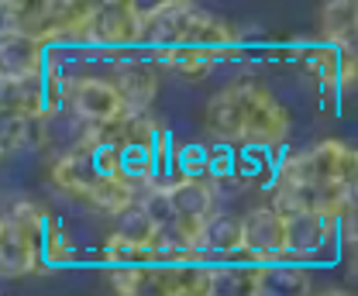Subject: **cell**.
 Segmentation results:
<instances>
[{
    "instance_id": "obj_1",
    "label": "cell",
    "mask_w": 358,
    "mask_h": 296,
    "mask_svg": "<svg viewBox=\"0 0 358 296\" xmlns=\"http://www.w3.org/2000/svg\"><path fill=\"white\" fill-rule=\"evenodd\" d=\"M279 183L286 186H303V190H317V186H358V152L324 138L310 148L286 155L279 166Z\"/></svg>"
},
{
    "instance_id": "obj_2",
    "label": "cell",
    "mask_w": 358,
    "mask_h": 296,
    "mask_svg": "<svg viewBox=\"0 0 358 296\" xmlns=\"http://www.w3.org/2000/svg\"><path fill=\"white\" fill-rule=\"evenodd\" d=\"M62 97H66V111L87 125H114L128 114L117 86L110 80H100V76H83V80H66L62 83Z\"/></svg>"
},
{
    "instance_id": "obj_3",
    "label": "cell",
    "mask_w": 358,
    "mask_h": 296,
    "mask_svg": "<svg viewBox=\"0 0 358 296\" xmlns=\"http://www.w3.org/2000/svg\"><path fill=\"white\" fill-rule=\"evenodd\" d=\"M138 38H145V10L131 0L96 3L83 31V42L100 48H121V45H134Z\"/></svg>"
},
{
    "instance_id": "obj_4",
    "label": "cell",
    "mask_w": 358,
    "mask_h": 296,
    "mask_svg": "<svg viewBox=\"0 0 358 296\" xmlns=\"http://www.w3.org/2000/svg\"><path fill=\"white\" fill-rule=\"evenodd\" d=\"M245 100V141L255 145H279L289 134V114L282 104L259 83H238Z\"/></svg>"
},
{
    "instance_id": "obj_5",
    "label": "cell",
    "mask_w": 358,
    "mask_h": 296,
    "mask_svg": "<svg viewBox=\"0 0 358 296\" xmlns=\"http://www.w3.org/2000/svg\"><path fill=\"white\" fill-rule=\"evenodd\" d=\"M241 252L255 262H279L282 255H289V231H286V217L272 211V207H255L245 213V248Z\"/></svg>"
},
{
    "instance_id": "obj_6",
    "label": "cell",
    "mask_w": 358,
    "mask_h": 296,
    "mask_svg": "<svg viewBox=\"0 0 358 296\" xmlns=\"http://www.w3.org/2000/svg\"><path fill=\"white\" fill-rule=\"evenodd\" d=\"M162 190H166V200L173 207V217L186 231H193L200 238L203 224L214 217V186L196 179V176H182V179L162 186Z\"/></svg>"
},
{
    "instance_id": "obj_7",
    "label": "cell",
    "mask_w": 358,
    "mask_h": 296,
    "mask_svg": "<svg viewBox=\"0 0 358 296\" xmlns=\"http://www.w3.org/2000/svg\"><path fill=\"white\" fill-rule=\"evenodd\" d=\"M52 186H59L62 193H69V197H80V200H93L107 183H114V179H107L103 172L93 166V159H90L87 148H80V152H66L55 166H52Z\"/></svg>"
},
{
    "instance_id": "obj_8",
    "label": "cell",
    "mask_w": 358,
    "mask_h": 296,
    "mask_svg": "<svg viewBox=\"0 0 358 296\" xmlns=\"http://www.w3.org/2000/svg\"><path fill=\"white\" fill-rule=\"evenodd\" d=\"M189 17H193V3H155V7H148L145 10V42L162 48V52H176L186 45Z\"/></svg>"
},
{
    "instance_id": "obj_9",
    "label": "cell",
    "mask_w": 358,
    "mask_h": 296,
    "mask_svg": "<svg viewBox=\"0 0 358 296\" xmlns=\"http://www.w3.org/2000/svg\"><path fill=\"white\" fill-rule=\"evenodd\" d=\"M45 45L31 35H3L0 38V76L3 83H24L42 76Z\"/></svg>"
},
{
    "instance_id": "obj_10",
    "label": "cell",
    "mask_w": 358,
    "mask_h": 296,
    "mask_svg": "<svg viewBox=\"0 0 358 296\" xmlns=\"http://www.w3.org/2000/svg\"><path fill=\"white\" fill-rule=\"evenodd\" d=\"M117 296H179L169 265H124L110 272Z\"/></svg>"
},
{
    "instance_id": "obj_11",
    "label": "cell",
    "mask_w": 358,
    "mask_h": 296,
    "mask_svg": "<svg viewBox=\"0 0 358 296\" xmlns=\"http://www.w3.org/2000/svg\"><path fill=\"white\" fill-rule=\"evenodd\" d=\"M110 83L117 86V93H121L128 114H148V107H152L155 97H159V76H155V69L145 66V62H121Z\"/></svg>"
},
{
    "instance_id": "obj_12",
    "label": "cell",
    "mask_w": 358,
    "mask_h": 296,
    "mask_svg": "<svg viewBox=\"0 0 358 296\" xmlns=\"http://www.w3.org/2000/svg\"><path fill=\"white\" fill-rule=\"evenodd\" d=\"M203 125L214 138H245V100H241V90L238 83L224 86L221 93H214L207 100V114H203Z\"/></svg>"
},
{
    "instance_id": "obj_13",
    "label": "cell",
    "mask_w": 358,
    "mask_h": 296,
    "mask_svg": "<svg viewBox=\"0 0 358 296\" xmlns=\"http://www.w3.org/2000/svg\"><path fill=\"white\" fill-rule=\"evenodd\" d=\"M231 45H238V31H234V24H227L224 17L210 14V10L193 7L189 31H186V45H182V48H196V52L217 55V52L231 48Z\"/></svg>"
},
{
    "instance_id": "obj_14",
    "label": "cell",
    "mask_w": 358,
    "mask_h": 296,
    "mask_svg": "<svg viewBox=\"0 0 358 296\" xmlns=\"http://www.w3.org/2000/svg\"><path fill=\"white\" fill-rule=\"evenodd\" d=\"M0 269L7 279H17L38 269V241L7 220L0 227Z\"/></svg>"
},
{
    "instance_id": "obj_15",
    "label": "cell",
    "mask_w": 358,
    "mask_h": 296,
    "mask_svg": "<svg viewBox=\"0 0 358 296\" xmlns=\"http://www.w3.org/2000/svg\"><path fill=\"white\" fill-rule=\"evenodd\" d=\"M331 227L334 220L324 217V213H300L293 220H286V231H289V255L296 258H313L331 245Z\"/></svg>"
},
{
    "instance_id": "obj_16",
    "label": "cell",
    "mask_w": 358,
    "mask_h": 296,
    "mask_svg": "<svg viewBox=\"0 0 358 296\" xmlns=\"http://www.w3.org/2000/svg\"><path fill=\"white\" fill-rule=\"evenodd\" d=\"M203 296H262V269L255 265H217L207 276Z\"/></svg>"
},
{
    "instance_id": "obj_17",
    "label": "cell",
    "mask_w": 358,
    "mask_h": 296,
    "mask_svg": "<svg viewBox=\"0 0 358 296\" xmlns=\"http://www.w3.org/2000/svg\"><path fill=\"white\" fill-rule=\"evenodd\" d=\"M0 104L3 118H48L45 107V80H24V83H3L0 86Z\"/></svg>"
},
{
    "instance_id": "obj_18",
    "label": "cell",
    "mask_w": 358,
    "mask_h": 296,
    "mask_svg": "<svg viewBox=\"0 0 358 296\" xmlns=\"http://www.w3.org/2000/svg\"><path fill=\"white\" fill-rule=\"evenodd\" d=\"M245 248V217L234 213H214L200 231V252L231 255Z\"/></svg>"
},
{
    "instance_id": "obj_19",
    "label": "cell",
    "mask_w": 358,
    "mask_h": 296,
    "mask_svg": "<svg viewBox=\"0 0 358 296\" xmlns=\"http://www.w3.org/2000/svg\"><path fill=\"white\" fill-rule=\"evenodd\" d=\"M193 252H200V238L193 231H186L179 220L159 227V234L152 241V258H162L169 265H186V258Z\"/></svg>"
},
{
    "instance_id": "obj_20",
    "label": "cell",
    "mask_w": 358,
    "mask_h": 296,
    "mask_svg": "<svg viewBox=\"0 0 358 296\" xmlns=\"http://www.w3.org/2000/svg\"><path fill=\"white\" fill-rule=\"evenodd\" d=\"M358 31V0H331L320 7V35L334 45H345Z\"/></svg>"
},
{
    "instance_id": "obj_21",
    "label": "cell",
    "mask_w": 358,
    "mask_h": 296,
    "mask_svg": "<svg viewBox=\"0 0 358 296\" xmlns=\"http://www.w3.org/2000/svg\"><path fill=\"white\" fill-rule=\"evenodd\" d=\"M114 234L124 238V241L134 245V248L152 252V241H155V234H159V220L148 213V207H145L141 200H134L128 211L117 213V227H114Z\"/></svg>"
},
{
    "instance_id": "obj_22",
    "label": "cell",
    "mask_w": 358,
    "mask_h": 296,
    "mask_svg": "<svg viewBox=\"0 0 358 296\" xmlns=\"http://www.w3.org/2000/svg\"><path fill=\"white\" fill-rule=\"evenodd\" d=\"M45 134H48L45 118H3V152L14 155V152L42 148Z\"/></svg>"
},
{
    "instance_id": "obj_23",
    "label": "cell",
    "mask_w": 358,
    "mask_h": 296,
    "mask_svg": "<svg viewBox=\"0 0 358 296\" xmlns=\"http://www.w3.org/2000/svg\"><path fill=\"white\" fill-rule=\"evenodd\" d=\"M262 296H310V276L300 265H266Z\"/></svg>"
},
{
    "instance_id": "obj_24",
    "label": "cell",
    "mask_w": 358,
    "mask_h": 296,
    "mask_svg": "<svg viewBox=\"0 0 358 296\" xmlns=\"http://www.w3.org/2000/svg\"><path fill=\"white\" fill-rule=\"evenodd\" d=\"M214 59H217V55H207V52H196V48H176V52H166V55H162V62H166L173 73H179L182 80H189V83L210 76Z\"/></svg>"
},
{
    "instance_id": "obj_25",
    "label": "cell",
    "mask_w": 358,
    "mask_h": 296,
    "mask_svg": "<svg viewBox=\"0 0 358 296\" xmlns=\"http://www.w3.org/2000/svg\"><path fill=\"white\" fill-rule=\"evenodd\" d=\"M7 224H14L17 231H24V234H31L35 241L45 234V211L35 204V200H14L10 207H7V217H3Z\"/></svg>"
},
{
    "instance_id": "obj_26",
    "label": "cell",
    "mask_w": 358,
    "mask_h": 296,
    "mask_svg": "<svg viewBox=\"0 0 358 296\" xmlns=\"http://www.w3.org/2000/svg\"><path fill=\"white\" fill-rule=\"evenodd\" d=\"M103 255H107V262H110L114 269H124V265H145V258H152V252L134 248V245H128V241H124V238H117V234H110V238H107Z\"/></svg>"
},
{
    "instance_id": "obj_27",
    "label": "cell",
    "mask_w": 358,
    "mask_h": 296,
    "mask_svg": "<svg viewBox=\"0 0 358 296\" xmlns=\"http://www.w3.org/2000/svg\"><path fill=\"white\" fill-rule=\"evenodd\" d=\"M338 59H341V55H334L331 48H310V52H307V69H310L320 83H331V80L338 76Z\"/></svg>"
},
{
    "instance_id": "obj_28",
    "label": "cell",
    "mask_w": 358,
    "mask_h": 296,
    "mask_svg": "<svg viewBox=\"0 0 358 296\" xmlns=\"http://www.w3.org/2000/svg\"><path fill=\"white\" fill-rule=\"evenodd\" d=\"M73 255H76V241L62 227H52L48 238H45V258L48 262H69Z\"/></svg>"
},
{
    "instance_id": "obj_29",
    "label": "cell",
    "mask_w": 358,
    "mask_h": 296,
    "mask_svg": "<svg viewBox=\"0 0 358 296\" xmlns=\"http://www.w3.org/2000/svg\"><path fill=\"white\" fill-rule=\"evenodd\" d=\"M341 231L348 241L358 245V186L348 190V204H345V213H341Z\"/></svg>"
},
{
    "instance_id": "obj_30",
    "label": "cell",
    "mask_w": 358,
    "mask_h": 296,
    "mask_svg": "<svg viewBox=\"0 0 358 296\" xmlns=\"http://www.w3.org/2000/svg\"><path fill=\"white\" fill-rule=\"evenodd\" d=\"M338 52H341V59H345L352 69H358V31L345 45H338Z\"/></svg>"
},
{
    "instance_id": "obj_31",
    "label": "cell",
    "mask_w": 358,
    "mask_h": 296,
    "mask_svg": "<svg viewBox=\"0 0 358 296\" xmlns=\"http://www.w3.org/2000/svg\"><path fill=\"white\" fill-rule=\"evenodd\" d=\"M317 296H358V293H352V290H341V286H331V290H320Z\"/></svg>"
}]
</instances>
